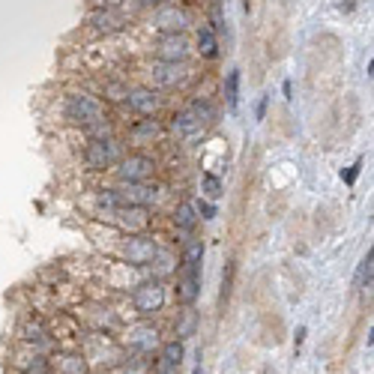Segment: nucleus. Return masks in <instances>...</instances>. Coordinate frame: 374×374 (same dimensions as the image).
I'll use <instances>...</instances> for the list:
<instances>
[{"mask_svg":"<svg viewBox=\"0 0 374 374\" xmlns=\"http://www.w3.org/2000/svg\"><path fill=\"white\" fill-rule=\"evenodd\" d=\"M186 48H189V46H186L183 36H171V39H165L159 46V57H162V60H183Z\"/></svg>","mask_w":374,"mask_h":374,"instance_id":"obj_9","label":"nucleus"},{"mask_svg":"<svg viewBox=\"0 0 374 374\" xmlns=\"http://www.w3.org/2000/svg\"><path fill=\"white\" fill-rule=\"evenodd\" d=\"M225 96H228V105L237 108V102H240V72H231V75H228Z\"/></svg>","mask_w":374,"mask_h":374,"instance_id":"obj_18","label":"nucleus"},{"mask_svg":"<svg viewBox=\"0 0 374 374\" xmlns=\"http://www.w3.org/2000/svg\"><path fill=\"white\" fill-rule=\"evenodd\" d=\"M132 303L141 314H156L162 309L165 303V291H162V284L159 282H147V284H141L138 291L132 294Z\"/></svg>","mask_w":374,"mask_h":374,"instance_id":"obj_4","label":"nucleus"},{"mask_svg":"<svg viewBox=\"0 0 374 374\" xmlns=\"http://www.w3.org/2000/svg\"><path fill=\"white\" fill-rule=\"evenodd\" d=\"M129 102H132V108L141 114H153L156 105H159V99H156V93H150V90H135L129 96Z\"/></svg>","mask_w":374,"mask_h":374,"instance_id":"obj_11","label":"nucleus"},{"mask_svg":"<svg viewBox=\"0 0 374 374\" xmlns=\"http://www.w3.org/2000/svg\"><path fill=\"white\" fill-rule=\"evenodd\" d=\"M192 374H204V371H201V365H195V371Z\"/></svg>","mask_w":374,"mask_h":374,"instance_id":"obj_24","label":"nucleus"},{"mask_svg":"<svg viewBox=\"0 0 374 374\" xmlns=\"http://www.w3.org/2000/svg\"><path fill=\"white\" fill-rule=\"evenodd\" d=\"M183 341H168L159 359H156V368L153 374H180V365H183Z\"/></svg>","mask_w":374,"mask_h":374,"instance_id":"obj_6","label":"nucleus"},{"mask_svg":"<svg viewBox=\"0 0 374 374\" xmlns=\"http://www.w3.org/2000/svg\"><path fill=\"white\" fill-rule=\"evenodd\" d=\"M198 213H204V219H215V207L213 204H204V201H201V204L195 207Z\"/></svg>","mask_w":374,"mask_h":374,"instance_id":"obj_20","label":"nucleus"},{"mask_svg":"<svg viewBox=\"0 0 374 374\" xmlns=\"http://www.w3.org/2000/svg\"><path fill=\"white\" fill-rule=\"evenodd\" d=\"M21 336H24L27 341H39V338H42V326H39V324H27V326L21 329Z\"/></svg>","mask_w":374,"mask_h":374,"instance_id":"obj_19","label":"nucleus"},{"mask_svg":"<svg viewBox=\"0 0 374 374\" xmlns=\"http://www.w3.org/2000/svg\"><path fill=\"white\" fill-rule=\"evenodd\" d=\"M123 374H147V371H144V368H135V365H132V368H126Z\"/></svg>","mask_w":374,"mask_h":374,"instance_id":"obj_23","label":"nucleus"},{"mask_svg":"<svg viewBox=\"0 0 374 374\" xmlns=\"http://www.w3.org/2000/svg\"><path fill=\"white\" fill-rule=\"evenodd\" d=\"M129 344H132L135 351H153V348H156V329H153V326H138V329H132Z\"/></svg>","mask_w":374,"mask_h":374,"instance_id":"obj_10","label":"nucleus"},{"mask_svg":"<svg viewBox=\"0 0 374 374\" xmlns=\"http://www.w3.org/2000/svg\"><path fill=\"white\" fill-rule=\"evenodd\" d=\"M371 272H374V252L368 249V255L359 261V269H356V287H359V291L371 287Z\"/></svg>","mask_w":374,"mask_h":374,"instance_id":"obj_12","label":"nucleus"},{"mask_svg":"<svg viewBox=\"0 0 374 374\" xmlns=\"http://www.w3.org/2000/svg\"><path fill=\"white\" fill-rule=\"evenodd\" d=\"M51 374H84L87 365L78 356H54V363H48Z\"/></svg>","mask_w":374,"mask_h":374,"instance_id":"obj_8","label":"nucleus"},{"mask_svg":"<svg viewBox=\"0 0 374 374\" xmlns=\"http://www.w3.org/2000/svg\"><path fill=\"white\" fill-rule=\"evenodd\" d=\"M198 46H201V54H204V57H215V54H219V46H215V33H213V27H201V33H198Z\"/></svg>","mask_w":374,"mask_h":374,"instance_id":"obj_15","label":"nucleus"},{"mask_svg":"<svg viewBox=\"0 0 374 374\" xmlns=\"http://www.w3.org/2000/svg\"><path fill=\"white\" fill-rule=\"evenodd\" d=\"M66 120L72 123H78V126H102L105 123V108L99 99L87 96V93H75V96H69L66 99Z\"/></svg>","mask_w":374,"mask_h":374,"instance_id":"obj_2","label":"nucleus"},{"mask_svg":"<svg viewBox=\"0 0 374 374\" xmlns=\"http://www.w3.org/2000/svg\"><path fill=\"white\" fill-rule=\"evenodd\" d=\"M359 168H363V162H356V165H353V168L348 171V174H341V177H344V180H348V183H353V180L359 177Z\"/></svg>","mask_w":374,"mask_h":374,"instance_id":"obj_21","label":"nucleus"},{"mask_svg":"<svg viewBox=\"0 0 374 374\" xmlns=\"http://www.w3.org/2000/svg\"><path fill=\"white\" fill-rule=\"evenodd\" d=\"M126 257H129V264L147 267L156 257V242L150 237H132L126 242Z\"/></svg>","mask_w":374,"mask_h":374,"instance_id":"obj_7","label":"nucleus"},{"mask_svg":"<svg viewBox=\"0 0 374 374\" xmlns=\"http://www.w3.org/2000/svg\"><path fill=\"white\" fill-rule=\"evenodd\" d=\"M201 257H204V246L201 242H189V249L183 255V267H180V279H177V296L186 306L195 303L198 296V284H201Z\"/></svg>","mask_w":374,"mask_h":374,"instance_id":"obj_1","label":"nucleus"},{"mask_svg":"<svg viewBox=\"0 0 374 374\" xmlns=\"http://www.w3.org/2000/svg\"><path fill=\"white\" fill-rule=\"evenodd\" d=\"M234 272H237V264H234V261H228V264H225V272H222V291H219V306H222V309L228 306V299H231Z\"/></svg>","mask_w":374,"mask_h":374,"instance_id":"obj_13","label":"nucleus"},{"mask_svg":"<svg viewBox=\"0 0 374 374\" xmlns=\"http://www.w3.org/2000/svg\"><path fill=\"white\" fill-rule=\"evenodd\" d=\"M195 213L198 210H195V204H189V201L177 207V228H180V231H192V228L198 225V215Z\"/></svg>","mask_w":374,"mask_h":374,"instance_id":"obj_14","label":"nucleus"},{"mask_svg":"<svg viewBox=\"0 0 374 374\" xmlns=\"http://www.w3.org/2000/svg\"><path fill=\"white\" fill-rule=\"evenodd\" d=\"M183 21H186V16L177 9H168L159 16V27H165V31H183Z\"/></svg>","mask_w":374,"mask_h":374,"instance_id":"obj_16","label":"nucleus"},{"mask_svg":"<svg viewBox=\"0 0 374 374\" xmlns=\"http://www.w3.org/2000/svg\"><path fill=\"white\" fill-rule=\"evenodd\" d=\"M117 174L123 183H147L153 174V159H147V156H129V159H120Z\"/></svg>","mask_w":374,"mask_h":374,"instance_id":"obj_5","label":"nucleus"},{"mask_svg":"<svg viewBox=\"0 0 374 374\" xmlns=\"http://www.w3.org/2000/svg\"><path fill=\"white\" fill-rule=\"evenodd\" d=\"M264 114H267V96L257 102V120H264Z\"/></svg>","mask_w":374,"mask_h":374,"instance_id":"obj_22","label":"nucleus"},{"mask_svg":"<svg viewBox=\"0 0 374 374\" xmlns=\"http://www.w3.org/2000/svg\"><path fill=\"white\" fill-rule=\"evenodd\" d=\"M201 189H204V195L210 198V201H215V198H222V180L215 177V174H204V180H201Z\"/></svg>","mask_w":374,"mask_h":374,"instance_id":"obj_17","label":"nucleus"},{"mask_svg":"<svg viewBox=\"0 0 374 374\" xmlns=\"http://www.w3.org/2000/svg\"><path fill=\"white\" fill-rule=\"evenodd\" d=\"M120 156H123L120 144L111 141V138H108V141H105V138L90 141L87 150H84V159H87L90 168H108V165H114V162H120Z\"/></svg>","mask_w":374,"mask_h":374,"instance_id":"obj_3","label":"nucleus"}]
</instances>
